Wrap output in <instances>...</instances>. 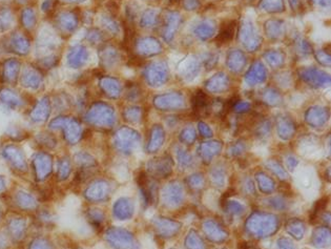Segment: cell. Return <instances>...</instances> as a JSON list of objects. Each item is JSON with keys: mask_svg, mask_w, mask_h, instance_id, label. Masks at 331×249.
Returning a JSON list of instances; mask_svg holds the SVG:
<instances>
[{"mask_svg": "<svg viewBox=\"0 0 331 249\" xmlns=\"http://www.w3.org/2000/svg\"><path fill=\"white\" fill-rule=\"evenodd\" d=\"M250 107V104L247 102H243V101H238L235 106H234V109L237 111V113H245V111H247Z\"/></svg>", "mask_w": 331, "mask_h": 249, "instance_id": "484cf974", "label": "cell"}, {"mask_svg": "<svg viewBox=\"0 0 331 249\" xmlns=\"http://www.w3.org/2000/svg\"><path fill=\"white\" fill-rule=\"evenodd\" d=\"M137 50L144 57H151L161 54L163 52V47L158 39L153 37H147L140 39L137 42Z\"/></svg>", "mask_w": 331, "mask_h": 249, "instance_id": "ba28073f", "label": "cell"}, {"mask_svg": "<svg viewBox=\"0 0 331 249\" xmlns=\"http://www.w3.org/2000/svg\"><path fill=\"white\" fill-rule=\"evenodd\" d=\"M263 99L271 106H276L281 102V96L275 89H267L263 93Z\"/></svg>", "mask_w": 331, "mask_h": 249, "instance_id": "d6986e66", "label": "cell"}, {"mask_svg": "<svg viewBox=\"0 0 331 249\" xmlns=\"http://www.w3.org/2000/svg\"><path fill=\"white\" fill-rule=\"evenodd\" d=\"M290 129H291V124L289 123L288 120L285 119H282L280 124H279V132H280V136H284V135H289L290 133Z\"/></svg>", "mask_w": 331, "mask_h": 249, "instance_id": "d4e9b609", "label": "cell"}, {"mask_svg": "<svg viewBox=\"0 0 331 249\" xmlns=\"http://www.w3.org/2000/svg\"><path fill=\"white\" fill-rule=\"evenodd\" d=\"M200 59L201 62L204 64V67L209 71L216 67L218 60H219V55L214 53V52H209V53L204 54Z\"/></svg>", "mask_w": 331, "mask_h": 249, "instance_id": "ffe728a7", "label": "cell"}, {"mask_svg": "<svg viewBox=\"0 0 331 249\" xmlns=\"http://www.w3.org/2000/svg\"><path fill=\"white\" fill-rule=\"evenodd\" d=\"M264 60L271 69H280L286 61V55L281 50H267L263 53Z\"/></svg>", "mask_w": 331, "mask_h": 249, "instance_id": "5bb4252c", "label": "cell"}, {"mask_svg": "<svg viewBox=\"0 0 331 249\" xmlns=\"http://www.w3.org/2000/svg\"><path fill=\"white\" fill-rule=\"evenodd\" d=\"M260 9L270 14H276L285 11V4L284 0H261Z\"/></svg>", "mask_w": 331, "mask_h": 249, "instance_id": "ac0fdd59", "label": "cell"}, {"mask_svg": "<svg viewBox=\"0 0 331 249\" xmlns=\"http://www.w3.org/2000/svg\"><path fill=\"white\" fill-rule=\"evenodd\" d=\"M202 68L201 59L191 56L185 60L179 67V76H181L183 80L186 82L193 81L200 74Z\"/></svg>", "mask_w": 331, "mask_h": 249, "instance_id": "5b68a950", "label": "cell"}, {"mask_svg": "<svg viewBox=\"0 0 331 249\" xmlns=\"http://www.w3.org/2000/svg\"><path fill=\"white\" fill-rule=\"evenodd\" d=\"M229 83L228 76L223 71H220L205 81V89L211 93H222L229 88Z\"/></svg>", "mask_w": 331, "mask_h": 249, "instance_id": "7c38bea8", "label": "cell"}, {"mask_svg": "<svg viewBox=\"0 0 331 249\" xmlns=\"http://www.w3.org/2000/svg\"><path fill=\"white\" fill-rule=\"evenodd\" d=\"M237 27H238V21L237 20H226L221 24V28L219 33L216 37V43L218 45H225L229 43L233 40L235 34L237 32Z\"/></svg>", "mask_w": 331, "mask_h": 249, "instance_id": "8fae6325", "label": "cell"}, {"mask_svg": "<svg viewBox=\"0 0 331 249\" xmlns=\"http://www.w3.org/2000/svg\"><path fill=\"white\" fill-rule=\"evenodd\" d=\"M193 33L197 39L201 41H207L213 38L217 33L216 22L211 19H204V20L198 22L194 29Z\"/></svg>", "mask_w": 331, "mask_h": 249, "instance_id": "9c48e42d", "label": "cell"}, {"mask_svg": "<svg viewBox=\"0 0 331 249\" xmlns=\"http://www.w3.org/2000/svg\"><path fill=\"white\" fill-rule=\"evenodd\" d=\"M247 58L246 55L241 50H231L226 56V67L234 74H240L246 68Z\"/></svg>", "mask_w": 331, "mask_h": 249, "instance_id": "8992f818", "label": "cell"}, {"mask_svg": "<svg viewBox=\"0 0 331 249\" xmlns=\"http://www.w3.org/2000/svg\"><path fill=\"white\" fill-rule=\"evenodd\" d=\"M313 55L316 59V61L319 62L323 67L329 68L331 64V58H330V53L328 50H319L316 52H313Z\"/></svg>", "mask_w": 331, "mask_h": 249, "instance_id": "44dd1931", "label": "cell"}, {"mask_svg": "<svg viewBox=\"0 0 331 249\" xmlns=\"http://www.w3.org/2000/svg\"><path fill=\"white\" fill-rule=\"evenodd\" d=\"M238 39L242 47L248 52H256L262 47L263 38L250 20H245L241 23L239 33H238Z\"/></svg>", "mask_w": 331, "mask_h": 249, "instance_id": "6da1fadb", "label": "cell"}, {"mask_svg": "<svg viewBox=\"0 0 331 249\" xmlns=\"http://www.w3.org/2000/svg\"><path fill=\"white\" fill-rule=\"evenodd\" d=\"M200 130H201V133L204 135V136H207L209 137L211 135V132H210V129L206 126V124H203L201 123L200 124Z\"/></svg>", "mask_w": 331, "mask_h": 249, "instance_id": "f1b7e54d", "label": "cell"}, {"mask_svg": "<svg viewBox=\"0 0 331 249\" xmlns=\"http://www.w3.org/2000/svg\"><path fill=\"white\" fill-rule=\"evenodd\" d=\"M183 9L188 12H194L201 6L200 0H181Z\"/></svg>", "mask_w": 331, "mask_h": 249, "instance_id": "7402d4cb", "label": "cell"}, {"mask_svg": "<svg viewBox=\"0 0 331 249\" xmlns=\"http://www.w3.org/2000/svg\"><path fill=\"white\" fill-rule=\"evenodd\" d=\"M311 1L313 2V4L323 9H327L330 4V0H311Z\"/></svg>", "mask_w": 331, "mask_h": 249, "instance_id": "83f0119b", "label": "cell"}, {"mask_svg": "<svg viewBox=\"0 0 331 249\" xmlns=\"http://www.w3.org/2000/svg\"><path fill=\"white\" fill-rule=\"evenodd\" d=\"M264 33L268 39L273 41L281 40L285 35V22L281 19L270 18L264 22Z\"/></svg>", "mask_w": 331, "mask_h": 249, "instance_id": "52a82bcc", "label": "cell"}, {"mask_svg": "<svg viewBox=\"0 0 331 249\" xmlns=\"http://www.w3.org/2000/svg\"><path fill=\"white\" fill-rule=\"evenodd\" d=\"M289 4H290V8L293 11L299 13L301 12L304 8H303V0H288Z\"/></svg>", "mask_w": 331, "mask_h": 249, "instance_id": "4316f807", "label": "cell"}, {"mask_svg": "<svg viewBox=\"0 0 331 249\" xmlns=\"http://www.w3.org/2000/svg\"><path fill=\"white\" fill-rule=\"evenodd\" d=\"M267 79V70L260 60H256L248 69L245 80L249 85H257L263 83Z\"/></svg>", "mask_w": 331, "mask_h": 249, "instance_id": "30bf717a", "label": "cell"}, {"mask_svg": "<svg viewBox=\"0 0 331 249\" xmlns=\"http://www.w3.org/2000/svg\"><path fill=\"white\" fill-rule=\"evenodd\" d=\"M191 103L195 113L199 116H207L210 111V102L207 95L202 90H196L193 98H191Z\"/></svg>", "mask_w": 331, "mask_h": 249, "instance_id": "4fadbf2b", "label": "cell"}, {"mask_svg": "<svg viewBox=\"0 0 331 249\" xmlns=\"http://www.w3.org/2000/svg\"><path fill=\"white\" fill-rule=\"evenodd\" d=\"M145 80L151 87H161L169 79V68L167 63L163 60L155 61L145 68L144 71Z\"/></svg>", "mask_w": 331, "mask_h": 249, "instance_id": "7a4b0ae2", "label": "cell"}, {"mask_svg": "<svg viewBox=\"0 0 331 249\" xmlns=\"http://www.w3.org/2000/svg\"><path fill=\"white\" fill-rule=\"evenodd\" d=\"M160 23V12L155 9H148L141 17V25L143 28L151 29Z\"/></svg>", "mask_w": 331, "mask_h": 249, "instance_id": "e0dca14e", "label": "cell"}, {"mask_svg": "<svg viewBox=\"0 0 331 249\" xmlns=\"http://www.w3.org/2000/svg\"><path fill=\"white\" fill-rule=\"evenodd\" d=\"M308 114L311 115V116H315V119L311 120V123H313V124H317V123L322 124L323 123V121H324V111L322 109L314 108L313 110L309 111Z\"/></svg>", "mask_w": 331, "mask_h": 249, "instance_id": "cb8c5ba5", "label": "cell"}, {"mask_svg": "<svg viewBox=\"0 0 331 249\" xmlns=\"http://www.w3.org/2000/svg\"><path fill=\"white\" fill-rule=\"evenodd\" d=\"M183 22V17L179 12L166 11L163 16V24L161 35L163 40L166 43H170L174 40L175 36L180 29Z\"/></svg>", "mask_w": 331, "mask_h": 249, "instance_id": "277c9868", "label": "cell"}, {"mask_svg": "<svg viewBox=\"0 0 331 249\" xmlns=\"http://www.w3.org/2000/svg\"><path fill=\"white\" fill-rule=\"evenodd\" d=\"M183 102V97L179 93H170L159 96L157 98V103L159 107H179Z\"/></svg>", "mask_w": 331, "mask_h": 249, "instance_id": "2e32d148", "label": "cell"}, {"mask_svg": "<svg viewBox=\"0 0 331 249\" xmlns=\"http://www.w3.org/2000/svg\"><path fill=\"white\" fill-rule=\"evenodd\" d=\"M300 79L313 88H325L330 84V76L319 68H301L297 71Z\"/></svg>", "mask_w": 331, "mask_h": 249, "instance_id": "3957f363", "label": "cell"}, {"mask_svg": "<svg viewBox=\"0 0 331 249\" xmlns=\"http://www.w3.org/2000/svg\"><path fill=\"white\" fill-rule=\"evenodd\" d=\"M276 80L280 85L284 84H290L291 82V76L288 71H280V73L276 74Z\"/></svg>", "mask_w": 331, "mask_h": 249, "instance_id": "603a6c76", "label": "cell"}, {"mask_svg": "<svg viewBox=\"0 0 331 249\" xmlns=\"http://www.w3.org/2000/svg\"><path fill=\"white\" fill-rule=\"evenodd\" d=\"M294 48L296 56L300 58H307L313 54V48L310 42L303 37H296L294 40Z\"/></svg>", "mask_w": 331, "mask_h": 249, "instance_id": "9a60e30c", "label": "cell"}]
</instances>
